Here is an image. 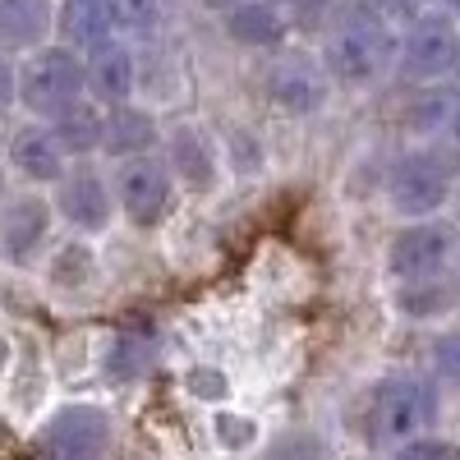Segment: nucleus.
<instances>
[{
    "instance_id": "obj_1",
    "label": "nucleus",
    "mask_w": 460,
    "mask_h": 460,
    "mask_svg": "<svg viewBox=\"0 0 460 460\" xmlns=\"http://www.w3.org/2000/svg\"><path fill=\"white\" fill-rule=\"evenodd\" d=\"M401 37L368 5H345L323 37V69L345 88H373L392 74Z\"/></svg>"
},
{
    "instance_id": "obj_2",
    "label": "nucleus",
    "mask_w": 460,
    "mask_h": 460,
    "mask_svg": "<svg viewBox=\"0 0 460 460\" xmlns=\"http://www.w3.org/2000/svg\"><path fill=\"white\" fill-rule=\"evenodd\" d=\"M456 180H460V157L447 143L405 147L387 175V203L401 221H429L451 203Z\"/></svg>"
},
{
    "instance_id": "obj_3",
    "label": "nucleus",
    "mask_w": 460,
    "mask_h": 460,
    "mask_svg": "<svg viewBox=\"0 0 460 460\" xmlns=\"http://www.w3.org/2000/svg\"><path fill=\"white\" fill-rule=\"evenodd\" d=\"M433 419H438L433 382L419 373H392L373 387L364 424H368L373 447H405L414 438H429Z\"/></svg>"
},
{
    "instance_id": "obj_4",
    "label": "nucleus",
    "mask_w": 460,
    "mask_h": 460,
    "mask_svg": "<svg viewBox=\"0 0 460 460\" xmlns=\"http://www.w3.org/2000/svg\"><path fill=\"white\" fill-rule=\"evenodd\" d=\"M79 102H88V74H84L79 51H69L60 42L28 51V60L19 65V106L32 120L51 125Z\"/></svg>"
},
{
    "instance_id": "obj_5",
    "label": "nucleus",
    "mask_w": 460,
    "mask_h": 460,
    "mask_svg": "<svg viewBox=\"0 0 460 460\" xmlns=\"http://www.w3.org/2000/svg\"><path fill=\"white\" fill-rule=\"evenodd\" d=\"M111 194H115V212H125L138 230H152L175 208V175L162 157L147 152V157H129L115 166Z\"/></svg>"
},
{
    "instance_id": "obj_6",
    "label": "nucleus",
    "mask_w": 460,
    "mask_h": 460,
    "mask_svg": "<svg viewBox=\"0 0 460 460\" xmlns=\"http://www.w3.org/2000/svg\"><path fill=\"white\" fill-rule=\"evenodd\" d=\"M396 65L410 74L414 84H442V79H451L456 65H460L456 19L433 14V10L410 19L405 32H401V47H396Z\"/></svg>"
},
{
    "instance_id": "obj_7",
    "label": "nucleus",
    "mask_w": 460,
    "mask_h": 460,
    "mask_svg": "<svg viewBox=\"0 0 460 460\" xmlns=\"http://www.w3.org/2000/svg\"><path fill=\"white\" fill-rule=\"evenodd\" d=\"M456 230L438 217L429 221H405L387 240V272L396 281H433L456 262Z\"/></svg>"
},
{
    "instance_id": "obj_8",
    "label": "nucleus",
    "mask_w": 460,
    "mask_h": 460,
    "mask_svg": "<svg viewBox=\"0 0 460 460\" xmlns=\"http://www.w3.org/2000/svg\"><path fill=\"white\" fill-rule=\"evenodd\" d=\"M111 447V419L97 405L56 410L32 438V460H102Z\"/></svg>"
},
{
    "instance_id": "obj_9",
    "label": "nucleus",
    "mask_w": 460,
    "mask_h": 460,
    "mask_svg": "<svg viewBox=\"0 0 460 460\" xmlns=\"http://www.w3.org/2000/svg\"><path fill=\"white\" fill-rule=\"evenodd\" d=\"M327 88H332L327 69L309 51H281L272 65H267V74H262L267 102H272L277 111H286V115H314V111H323Z\"/></svg>"
},
{
    "instance_id": "obj_10",
    "label": "nucleus",
    "mask_w": 460,
    "mask_h": 460,
    "mask_svg": "<svg viewBox=\"0 0 460 460\" xmlns=\"http://www.w3.org/2000/svg\"><path fill=\"white\" fill-rule=\"evenodd\" d=\"M56 212L84 230V235H97V230L111 226L115 217V194H111V180L102 171H93L88 162H79L74 171H65L56 180Z\"/></svg>"
},
{
    "instance_id": "obj_11",
    "label": "nucleus",
    "mask_w": 460,
    "mask_h": 460,
    "mask_svg": "<svg viewBox=\"0 0 460 460\" xmlns=\"http://www.w3.org/2000/svg\"><path fill=\"white\" fill-rule=\"evenodd\" d=\"M84 74H88V97L111 111V106H125L134 97V84H138V65H134V51L120 42V37H111V42L93 47L84 56Z\"/></svg>"
},
{
    "instance_id": "obj_12",
    "label": "nucleus",
    "mask_w": 460,
    "mask_h": 460,
    "mask_svg": "<svg viewBox=\"0 0 460 460\" xmlns=\"http://www.w3.org/2000/svg\"><path fill=\"white\" fill-rule=\"evenodd\" d=\"M65 162H69V157H65V147H60V138H56L51 125L32 120V125H19V129L10 134V166H14L28 184H56V180L69 171Z\"/></svg>"
},
{
    "instance_id": "obj_13",
    "label": "nucleus",
    "mask_w": 460,
    "mask_h": 460,
    "mask_svg": "<svg viewBox=\"0 0 460 460\" xmlns=\"http://www.w3.org/2000/svg\"><path fill=\"white\" fill-rule=\"evenodd\" d=\"M162 143H166V166H171V175H175L184 189H194V194H208V189L217 184V147H212L208 129H199V125H175Z\"/></svg>"
},
{
    "instance_id": "obj_14",
    "label": "nucleus",
    "mask_w": 460,
    "mask_h": 460,
    "mask_svg": "<svg viewBox=\"0 0 460 460\" xmlns=\"http://www.w3.org/2000/svg\"><path fill=\"white\" fill-rule=\"evenodd\" d=\"M56 32H60V47L88 56L93 47L111 42V37L120 32V23L111 14V0H60Z\"/></svg>"
},
{
    "instance_id": "obj_15",
    "label": "nucleus",
    "mask_w": 460,
    "mask_h": 460,
    "mask_svg": "<svg viewBox=\"0 0 460 460\" xmlns=\"http://www.w3.org/2000/svg\"><path fill=\"white\" fill-rule=\"evenodd\" d=\"M157 143H162V129H157V120H152V111H143L134 102L106 111V120H102V147L111 152L115 162L147 157Z\"/></svg>"
},
{
    "instance_id": "obj_16",
    "label": "nucleus",
    "mask_w": 460,
    "mask_h": 460,
    "mask_svg": "<svg viewBox=\"0 0 460 460\" xmlns=\"http://www.w3.org/2000/svg\"><path fill=\"white\" fill-rule=\"evenodd\" d=\"M56 28L51 0H0V51H37Z\"/></svg>"
},
{
    "instance_id": "obj_17",
    "label": "nucleus",
    "mask_w": 460,
    "mask_h": 460,
    "mask_svg": "<svg viewBox=\"0 0 460 460\" xmlns=\"http://www.w3.org/2000/svg\"><path fill=\"white\" fill-rule=\"evenodd\" d=\"M286 14L281 5H272V0H240L235 10H226V37L240 47H258V51H272L286 42Z\"/></svg>"
},
{
    "instance_id": "obj_18",
    "label": "nucleus",
    "mask_w": 460,
    "mask_h": 460,
    "mask_svg": "<svg viewBox=\"0 0 460 460\" xmlns=\"http://www.w3.org/2000/svg\"><path fill=\"white\" fill-rule=\"evenodd\" d=\"M47 226H51V208L42 199H14L5 217H0V249H5V258L14 262L32 258V249L47 240Z\"/></svg>"
},
{
    "instance_id": "obj_19",
    "label": "nucleus",
    "mask_w": 460,
    "mask_h": 460,
    "mask_svg": "<svg viewBox=\"0 0 460 460\" xmlns=\"http://www.w3.org/2000/svg\"><path fill=\"white\" fill-rule=\"evenodd\" d=\"M396 309L405 318H442V314H456L460 309V290L447 281V277H433V281H401L396 290Z\"/></svg>"
},
{
    "instance_id": "obj_20",
    "label": "nucleus",
    "mask_w": 460,
    "mask_h": 460,
    "mask_svg": "<svg viewBox=\"0 0 460 460\" xmlns=\"http://www.w3.org/2000/svg\"><path fill=\"white\" fill-rule=\"evenodd\" d=\"M102 120H106V111L97 102H79L74 111H65L60 120H51L65 157H88V152H97L102 147Z\"/></svg>"
},
{
    "instance_id": "obj_21",
    "label": "nucleus",
    "mask_w": 460,
    "mask_h": 460,
    "mask_svg": "<svg viewBox=\"0 0 460 460\" xmlns=\"http://www.w3.org/2000/svg\"><path fill=\"white\" fill-rule=\"evenodd\" d=\"M456 102H460V93L456 88H447V84H424L410 102H405V129L410 134H442L447 129V120H451V111H456Z\"/></svg>"
},
{
    "instance_id": "obj_22",
    "label": "nucleus",
    "mask_w": 460,
    "mask_h": 460,
    "mask_svg": "<svg viewBox=\"0 0 460 460\" xmlns=\"http://www.w3.org/2000/svg\"><path fill=\"white\" fill-rule=\"evenodd\" d=\"M166 0H111V14L120 23V32H152L162 19Z\"/></svg>"
},
{
    "instance_id": "obj_23",
    "label": "nucleus",
    "mask_w": 460,
    "mask_h": 460,
    "mask_svg": "<svg viewBox=\"0 0 460 460\" xmlns=\"http://www.w3.org/2000/svg\"><path fill=\"white\" fill-rule=\"evenodd\" d=\"M433 373L442 377V382H456L460 387V327H451V332H442L438 341H433Z\"/></svg>"
},
{
    "instance_id": "obj_24",
    "label": "nucleus",
    "mask_w": 460,
    "mask_h": 460,
    "mask_svg": "<svg viewBox=\"0 0 460 460\" xmlns=\"http://www.w3.org/2000/svg\"><path fill=\"white\" fill-rule=\"evenodd\" d=\"M392 460H460V442H447V438H414V442L396 447Z\"/></svg>"
},
{
    "instance_id": "obj_25",
    "label": "nucleus",
    "mask_w": 460,
    "mask_h": 460,
    "mask_svg": "<svg viewBox=\"0 0 460 460\" xmlns=\"http://www.w3.org/2000/svg\"><path fill=\"white\" fill-rule=\"evenodd\" d=\"M364 5H368L377 19H387V23H410V19L424 14L429 0H364Z\"/></svg>"
},
{
    "instance_id": "obj_26",
    "label": "nucleus",
    "mask_w": 460,
    "mask_h": 460,
    "mask_svg": "<svg viewBox=\"0 0 460 460\" xmlns=\"http://www.w3.org/2000/svg\"><path fill=\"white\" fill-rule=\"evenodd\" d=\"M290 10H295V19H299V23H309V28L318 23V28H327V23L345 10V0H295Z\"/></svg>"
},
{
    "instance_id": "obj_27",
    "label": "nucleus",
    "mask_w": 460,
    "mask_h": 460,
    "mask_svg": "<svg viewBox=\"0 0 460 460\" xmlns=\"http://www.w3.org/2000/svg\"><path fill=\"white\" fill-rule=\"evenodd\" d=\"M19 102V65L0 51V111H10Z\"/></svg>"
},
{
    "instance_id": "obj_28",
    "label": "nucleus",
    "mask_w": 460,
    "mask_h": 460,
    "mask_svg": "<svg viewBox=\"0 0 460 460\" xmlns=\"http://www.w3.org/2000/svg\"><path fill=\"white\" fill-rule=\"evenodd\" d=\"M442 134H447V147L460 157V102H456V111H451V120H447V129H442Z\"/></svg>"
},
{
    "instance_id": "obj_29",
    "label": "nucleus",
    "mask_w": 460,
    "mask_h": 460,
    "mask_svg": "<svg viewBox=\"0 0 460 460\" xmlns=\"http://www.w3.org/2000/svg\"><path fill=\"white\" fill-rule=\"evenodd\" d=\"M438 5H442L438 14H447V19H460V0H438Z\"/></svg>"
},
{
    "instance_id": "obj_30",
    "label": "nucleus",
    "mask_w": 460,
    "mask_h": 460,
    "mask_svg": "<svg viewBox=\"0 0 460 460\" xmlns=\"http://www.w3.org/2000/svg\"><path fill=\"white\" fill-rule=\"evenodd\" d=\"M203 5H208V10H221V14H226V10H235L240 0H203Z\"/></svg>"
},
{
    "instance_id": "obj_31",
    "label": "nucleus",
    "mask_w": 460,
    "mask_h": 460,
    "mask_svg": "<svg viewBox=\"0 0 460 460\" xmlns=\"http://www.w3.org/2000/svg\"><path fill=\"white\" fill-rule=\"evenodd\" d=\"M451 267H456V277H460V244H456V262Z\"/></svg>"
},
{
    "instance_id": "obj_32",
    "label": "nucleus",
    "mask_w": 460,
    "mask_h": 460,
    "mask_svg": "<svg viewBox=\"0 0 460 460\" xmlns=\"http://www.w3.org/2000/svg\"><path fill=\"white\" fill-rule=\"evenodd\" d=\"M0 194H5V166H0Z\"/></svg>"
},
{
    "instance_id": "obj_33",
    "label": "nucleus",
    "mask_w": 460,
    "mask_h": 460,
    "mask_svg": "<svg viewBox=\"0 0 460 460\" xmlns=\"http://www.w3.org/2000/svg\"><path fill=\"white\" fill-rule=\"evenodd\" d=\"M272 5H286V10H290V5H295V0H272Z\"/></svg>"
},
{
    "instance_id": "obj_34",
    "label": "nucleus",
    "mask_w": 460,
    "mask_h": 460,
    "mask_svg": "<svg viewBox=\"0 0 460 460\" xmlns=\"http://www.w3.org/2000/svg\"><path fill=\"white\" fill-rule=\"evenodd\" d=\"M456 314H460V309H456Z\"/></svg>"
}]
</instances>
